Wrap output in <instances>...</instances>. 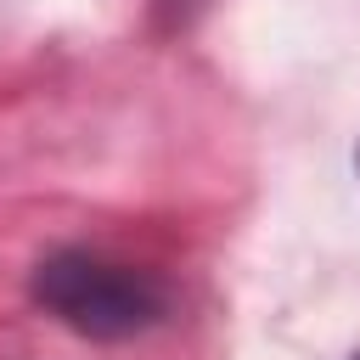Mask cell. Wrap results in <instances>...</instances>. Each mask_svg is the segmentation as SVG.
I'll return each instance as SVG.
<instances>
[{"instance_id":"1","label":"cell","mask_w":360,"mask_h":360,"mask_svg":"<svg viewBox=\"0 0 360 360\" xmlns=\"http://www.w3.org/2000/svg\"><path fill=\"white\" fill-rule=\"evenodd\" d=\"M34 298L84 338H129V332H146L152 321H163V309H169V292L158 287V276L79 253V248L51 253L34 270Z\"/></svg>"}]
</instances>
